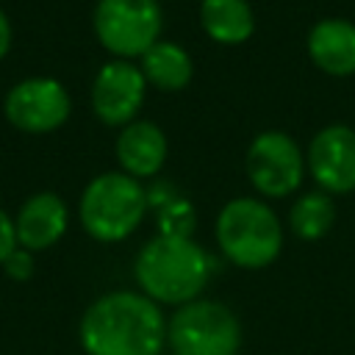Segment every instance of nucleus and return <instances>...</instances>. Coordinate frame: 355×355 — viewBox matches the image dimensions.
<instances>
[{"mask_svg": "<svg viewBox=\"0 0 355 355\" xmlns=\"http://www.w3.org/2000/svg\"><path fill=\"white\" fill-rule=\"evenodd\" d=\"M308 55L311 61L333 75H355V22L344 17H324L308 31Z\"/></svg>", "mask_w": 355, "mask_h": 355, "instance_id": "f8f14e48", "label": "nucleus"}, {"mask_svg": "<svg viewBox=\"0 0 355 355\" xmlns=\"http://www.w3.org/2000/svg\"><path fill=\"white\" fill-rule=\"evenodd\" d=\"M305 169V153L283 130H261L244 155V172L252 189L269 200H280L297 191Z\"/></svg>", "mask_w": 355, "mask_h": 355, "instance_id": "0eeeda50", "label": "nucleus"}, {"mask_svg": "<svg viewBox=\"0 0 355 355\" xmlns=\"http://www.w3.org/2000/svg\"><path fill=\"white\" fill-rule=\"evenodd\" d=\"M222 255L241 269H263L283 250V225L258 197H233L222 205L214 225Z\"/></svg>", "mask_w": 355, "mask_h": 355, "instance_id": "7ed1b4c3", "label": "nucleus"}, {"mask_svg": "<svg viewBox=\"0 0 355 355\" xmlns=\"http://www.w3.org/2000/svg\"><path fill=\"white\" fill-rule=\"evenodd\" d=\"M69 94L55 78H28L11 86L3 111L6 119L22 133H50L69 116Z\"/></svg>", "mask_w": 355, "mask_h": 355, "instance_id": "6e6552de", "label": "nucleus"}, {"mask_svg": "<svg viewBox=\"0 0 355 355\" xmlns=\"http://www.w3.org/2000/svg\"><path fill=\"white\" fill-rule=\"evenodd\" d=\"M200 25L219 44H241L255 31L247 0H200Z\"/></svg>", "mask_w": 355, "mask_h": 355, "instance_id": "2eb2a0df", "label": "nucleus"}, {"mask_svg": "<svg viewBox=\"0 0 355 355\" xmlns=\"http://www.w3.org/2000/svg\"><path fill=\"white\" fill-rule=\"evenodd\" d=\"M67 225H69L67 202L53 191H39L22 202L14 219L17 244L28 252H42L55 241H61Z\"/></svg>", "mask_w": 355, "mask_h": 355, "instance_id": "9b49d317", "label": "nucleus"}, {"mask_svg": "<svg viewBox=\"0 0 355 355\" xmlns=\"http://www.w3.org/2000/svg\"><path fill=\"white\" fill-rule=\"evenodd\" d=\"M150 194L141 180L125 172H103L89 180L80 194L78 216L83 230L103 244L128 239L144 219Z\"/></svg>", "mask_w": 355, "mask_h": 355, "instance_id": "20e7f679", "label": "nucleus"}, {"mask_svg": "<svg viewBox=\"0 0 355 355\" xmlns=\"http://www.w3.org/2000/svg\"><path fill=\"white\" fill-rule=\"evenodd\" d=\"M172 355H239L241 322L216 300H191L166 319Z\"/></svg>", "mask_w": 355, "mask_h": 355, "instance_id": "39448f33", "label": "nucleus"}, {"mask_svg": "<svg viewBox=\"0 0 355 355\" xmlns=\"http://www.w3.org/2000/svg\"><path fill=\"white\" fill-rule=\"evenodd\" d=\"M133 275L144 297L158 305H186L200 300L208 277L211 258L191 236H153L133 261Z\"/></svg>", "mask_w": 355, "mask_h": 355, "instance_id": "f03ea898", "label": "nucleus"}, {"mask_svg": "<svg viewBox=\"0 0 355 355\" xmlns=\"http://www.w3.org/2000/svg\"><path fill=\"white\" fill-rule=\"evenodd\" d=\"M139 69L147 80V86H155L161 92H180L194 78V61L178 42L158 39L141 58Z\"/></svg>", "mask_w": 355, "mask_h": 355, "instance_id": "4468645a", "label": "nucleus"}, {"mask_svg": "<svg viewBox=\"0 0 355 355\" xmlns=\"http://www.w3.org/2000/svg\"><path fill=\"white\" fill-rule=\"evenodd\" d=\"M8 47H11V22H8V17H6V11L0 8V61L6 58V53H8Z\"/></svg>", "mask_w": 355, "mask_h": 355, "instance_id": "6ab92c4d", "label": "nucleus"}, {"mask_svg": "<svg viewBox=\"0 0 355 355\" xmlns=\"http://www.w3.org/2000/svg\"><path fill=\"white\" fill-rule=\"evenodd\" d=\"M333 222H336V205H333V197L322 189L300 194L288 208V227L302 241L324 239Z\"/></svg>", "mask_w": 355, "mask_h": 355, "instance_id": "dca6fc26", "label": "nucleus"}, {"mask_svg": "<svg viewBox=\"0 0 355 355\" xmlns=\"http://www.w3.org/2000/svg\"><path fill=\"white\" fill-rule=\"evenodd\" d=\"M94 36L116 58H141L161 36L158 0H97Z\"/></svg>", "mask_w": 355, "mask_h": 355, "instance_id": "423d86ee", "label": "nucleus"}, {"mask_svg": "<svg viewBox=\"0 0 355 355\" xmlns=\"http://www.w3.org/2000/svg\"><path fill=\"white\" fill-rule=\"evenodd\" d=\"M78 338L86 355H161L166 316L141 291H108L80 316Z\"/></svg>", "mask_w": 355, "mask_h": 355, "instance_id": "f257e3e1", "label": "nucleus"}, {"mask_svg": "<svg viewBox=\"0 0 355 355\" xmlns=\"http://www.w3.org/2000/svg\"><path fill=\"white\" fill-rule=\"evenodd\" d=\"M147 80L139 69V64L114 58L100 67L92 83V108L100 122L125 128L136 119L141 103H144Z\"/></svg>", "mask_w": 355, "mask_h": 355, "instance_id": "1a4fd4ad", "label": "nucleus"}, {"mask_svg": "<svg viewBox=\"0 0 355 355\" xmlns=\"http://www.w3.org/2000/svg\"><path fill=\"white\" fill-rule=\"evenodd\" d=\"M305 166L330 197L355 191V130L341 122L316 130L305 153Z\"/></svg>", "mask_w": 355, "mask_h": 355, "instance_id": "9d476101", "label": "nucleus"}, {"mask_svg": "<svg viewBox=\"0 0 355 355\" xmlns=\"http://www.w3.org/2000/svg\"><path fill=\"white\" fill-rule=\"evenodd\" d=\"M17 230H14V219L0 208V266L3 261L17 250Z\"/></svg>", "mask_w": 355, "mask_h": 355, "instance_id": "a211bd4d", "label": "nucleus"}, {"mask_svg": "<svg viewBox=\"0 0 355 355\" xmlns=\"http://www.w3.org/2000/svg\"><path fill=\"white\" fill-rule=\"evenodd\" d=\"M116 161L125 175L141 180L161 172L166 161V136L155 122L133 119L116 136Z\"/></svg>", "mask_w": 355, "mask_h": 355, "instance_id": "ddd939ff", "label": "nucleus"}, {"mask_svg": "<svg viewBox=\"0 0 355 355\" xmlns=\"http://www.w3.org/2000/svg\"><path fill=\"white\" fill-rule=\"evenodd\" d=\"M3 272L11 277V280H28L33 275V252L17 247L6 261H3Z\"/></svg>", "mask_w": 355, "mask_h": 355, "instance_id": "f3484780", "label": "nucleus"}]
</instances>
